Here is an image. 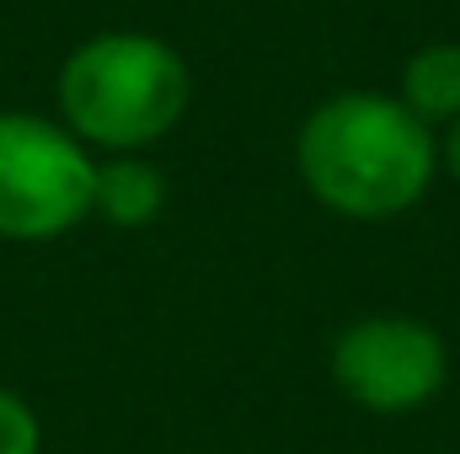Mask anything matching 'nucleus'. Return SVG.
<instances>
[{"label":"nucleus","mask_w":460,"mask_h":454,"mask_svg":"<svg viewBox=\"0 0 460 454\" xmlns=\"http://www.w3.org/2000/svg\"><path fill=\"white\" fill-rule=\"evenodd\" d=\"M332 385L369 417H407L450 380V347L418 316H358L332 342Z\"/></svg>","instance_id":"4"},{"label":"nucleus","mask_w":460,"mask_h":454,"mask_svg":"<svg viewBox=\"0 0 460 454\" xmlns=\"http://www.w3.org/2000/svg\"><path fill=\"white\" fill-rule=\"evenodd\" d=\"M396 102L429 128H445L460 118V43H423L402 65Z\"/></svg>","instance_id":"6"},{"label":"nucleus","mask_w":460,"mask_h":454,"mask_svg":"<svg viewBox=\"0 0 460 454\" xmlns=\"http://www.w3.org/2000/svg\"><path fill=\"white\" fill-rule=\"evenodd\" d=\"M92 214L113 230H145L166 214V171L150 155H97Z\"/></svg>","instance_id":"5"},{"label":"nucleus","mask_w":460,"mask_h":454,"mask_svg":"<svg viewBox=\"0 0 460 454\" xmlns=\"http://www.w3.org/2000/svg\"><path fill=\"white\" fill-rule=\"evenodd\" d=\"M97 155L38 113H0V240H59L92 220Z\"/></svg>","instance_id":"3"},{"label":"nucleus","mask_w":460,"mask_h":454,"mask_svg":"<svg viewBox=\"0 0 460 454\" xmlns=\"http://www.w3.org/2000/svg\"><path fill=\"white\" fill-rule=\"evenodd\" d=\"M439 171L460 188V118L445 123V134H439Z\"/></svg>","instance_id":"8"},{"label":"nucleus","mask_w":460,"mask_h":454,"mask_svg":"<svg viewBox=\"0 0 460 454\" xmlns=\"http://www.w3.org/2000/svg\"><path fill=\"white\" fill-rule=\"evenodd\" d=\"M295 171L327 214L380 225L429 198L439 134L385 92H338L300 123Z\"/></svg>","instance_id":"1"},{"label":"nucleus","mask_w":460,"mask_h":454,"mask_svg":"<svg viewBox=\"0 0 460 454\" xmlns=\"http://www.w3.org/2000/svg\"><path fill=\"white\" fill-rule=\"evenodd\" d=\"M0 454H43V423L11 385H0Z\"/></svg>","instance_id":"7"},{"label":"nucleus","mask_w":460,"mask_h":454,"mask_svg":"<svg viewBox=\"0 0 460 454\" xmlns=\"http://www.w3.org/2000/svg\"><path fill=\"white\" fill-rule=\"evenodd\" d=\"M59 123L102 155H145L161 144L193 102L188 59L134 27H108L75 43L54 81Z\"/></svg>","instance_id":"2"}]
</instances>
